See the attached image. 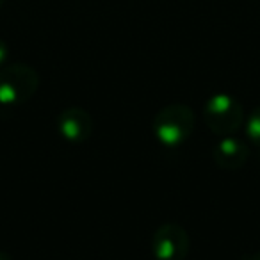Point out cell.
<instances>
[{"label":"cell","instance_id":"obj_1","mask_svg":"<svg viewBox=\"0 0 260 260\" xmlns=\"http://www.w3.org/2000/svg\"><path fill=\"white\" fill-rule=\"evenodd\" d=\"M196 126V114L185 104L164 105L155 114L152 130L164 148H180L189 141Z\"/></svg>","mask_w":260,"mask_h":260},{"label":"cell","instance_id":"obj_2","mask_svg":"<svg viewBox=\"0 0 260 260\" xmlns=\"http://www.w3.org/2000/svg\"><path fill=\"white\" fill-rule=\"evenodd\" d=\"M38 87L40 75L32 66L13 62L0 68V105L16 107L27 104L36 94Z\"/></svg>","mask_w":260,"mask_h":260},{"label":"cell","instance_id":"obj_3","mask_svg":"<svg viewBox=\"0 0 260 260\" xmlns=\"http://www.w3.org/2000/svg\"><path fill=\"white\" fill-rule=\"evenodd\" d=\"M203 123L212 134L234 136L244 125V109L241 102L228 93H216L203 105Z\"/></svg>","mask_w":260,"mask_h":260},{"label":"cell","instance_id":"obj_4","mask_svg":"<svg viewBox=\"0 0 260 260\" xmlns=\"http://www.w3.org/2000/svg\"><path fill=\"white\" fill-rule=\"evenodd\" d=\"M191 248V239L178 223H164L152 237V253L155 260H185Z\"/></svg>","mask_w":260,"mask_h":260},{"label":"cell","instance_id":"obj_5","mask_svg":"<svg viewBox=\"0 0 260 260\" xmlns=\"http://www.w3.org/2000/svg\"><path fill=\"white\" fill-rule=\"evenodd\" d=\"M93 118L86 109L79 105H70L62 109L57 116V132L64 141L80 145L93 134Z\"/></svg>","mask_w":260,"mask_h":260},{"label":"cell","instance_id":"obj_6","mask_svg":"<svg viewBox=\"0 0 260 260\" xmlns=\"http://www.w3.org/2000/svg\"><path fill=\"white\" fill-rule=\"evenodd\" d=\"M214 162L221 170H241L249 159V146L235 136H224L212 150Z\"/></svg>","mask_w":260,"mask_h":260},{"label":"cell","instance_id":"obj_7","mask_svg":"<svg viewBox=\"0 0 260 260\" xmlns=\"http://www.w3.org/2000/svg\"><path fill=\"white\" fill-rule=\"evenodd\" d=\"M244 130L249 143L260 148V105L256 109H253L248 119H244Z\"/></svg>","mask_w":260,"mask_h":260},{"label":"cell","instance_id":"obj_8","mask_svg":"<svg viewBox=\"0 0 260 260\" xmlns=\"http://www.w3.org/2000/svg\"><path fill=\"white\" fill-rule=\"evenodd\" d=\"M8 55H9V48L6 45L4 40H0V68L6 66V61H8Z\"/></svg>","mask_w":260,"mask_h":260},{"label":"cell","instance_id":"obj_9","mask_svg":"<svg viewBox=\"0 0 260 260\" xmlns=\"http://www.w3.org/2000/svg\"><path fill=\"white\" fill-rule=\"evenodd\" d=\"M242 260H260V251L256 253H249V255H244Z\"/></svg>","mask_w":260,"mask_h":260},{"label":"cell","instance_id":"obj_10","mask_svg":"<svg viewBox=\"0 0 260 260\" xmlns=\"http://www.w3.org/2000/svg\"><path fill=\"white\" fill-rule=\"evenodd\" d=\"M0 260H13V258L6 251H0Z\"/></svg>","mask_w":260,"mask_h":260},{"label":"cell","instance_id":"obj_11","mask_svg":"<svg viewBox=\"0 0 260 260\" xmlns=\"http://www.w3.org/2000/svg\"><path fill=\"white\" fill-rule=\"evenodd\" d=\"M2 4H4V0H0V8H2Z\"/></svg>","mask_w":260,"mask_h":260}]
</instances>
